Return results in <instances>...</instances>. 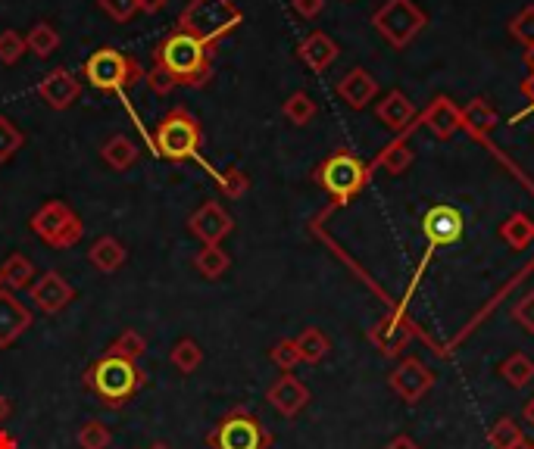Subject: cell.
<instances>
[{"label":"cell","mask_w":534,"mask_h":449,"mask_svg":"<svg viewBox=\"0 0 534 449\" xmlns=\"http://www.w3.org/2000/svg\"><path fill=\"white\" fill-rule=\"evenodd\" d=\"M213 57V47L182 29H172L154 47V66H160L172 78L175 88H207L213 78Z\"/></svg>","instance_id":"1"},{"label":"cell","mask_w":534,"mask_h":449,"mask_svg":"<svg viewBox=\"0 0 534 449\" xmlns=\"http://www.w3.org/2000/svg\"><path fill=\"white\" fill-rule=\"evenodd\" d=\"M150 375L144 368L132 359H122V356H113L104 350V356L94 359L85 375H82V384L88 393H94L100 406L107 409H122L129 406L135 396L147 387Z\"/></svg>","instance_id":"2"},{"label":"cell","mask_w":534,"mask_h":449,"mask_svg":"<svg viewBox=\"0 0 534 449\" xmlns=\"http://www.w3.org/2000/svg\"><path fill=\"white\" fill-rule=\"evenodd\" d=\"M244 22L241 7H235V0H191V4L178 16L175 29H182L203 41L207 47H219L238 25Z\"/></svg>","instance_id":"3"},{"label":"cell","mask_w":534,"mask_h":449,"mask_svg":"<svg viewBox=\"0 0 534 449\" xmlns=\"http://www.w3.org/2000/svg\"><path fill=\"white\" fill-rule=\"evenodd\" d=\"M200 147H203V128L188 107L169 110L154 125V150L169 163L200 160Z\"/></svg>","instance_id":"4"},{"label":"cell","mask_w":534,"mask_h":449,"mask_svg":"<svg viewBox=\"0 0 534 449\" xmlns=\"http://www.w3.org/2000/svg\"><path fill=\"white\" fill-rule=\"evenodd\" d=\"M369 178H372V166L363 163L360 156L347 153V150H338L332 156H325V160L313 169V181L338 206L350 203L356 194H360L369 184Z\"/></svg>","instance_id":"5"},{"label":"cell","mask_w":534,"mask_h":449,"mask_svg":"<svg viewBox=\"0 0 534 449\" xmlns=\"http://www.w3.org/2000/svg\"><path fill=\"white\" fill-rule=\"evenodd\" d=\"M82 75L91 88L125 97V91L135 88L138 82H144V66L135 57L116 50V47H100L85 60Z\"/></svg>","instance_id":"6"},{"label":"cell","mask_w":534,"mask_h":449,"mask_svg":"<svg viewBox=\"0 0 534 449\" xmlns=\"http://www.w3.org/2000/svg\"><path fill=\"white\" fill-rule=\"evenodd\" d=\"M29 228L41 244L54 250H72L85 237V222L75 213L72 206L63 200H47L41 209H35V216L29 219Z\"/></svg>","instance_id":"7"},{"label":"cell","mask_w":534,"mask_h":449,"mask_svg":"<svg viewBox=\"0 0 534 449\" xmlns=\"http://www.w3.org/2000/svg\"><path fill=\"white\" fill-rule=\"evenodd\" d=\"M207 443L210 449H269L272 434L257 415L235 406L219 418V425L207 434Z\"/></svg>","instance_id":"8"},{"label":"cell","mask_w":534,"mask_h":449,"mask_svg":"<svg viewBox=\"0 0 534 449\" xmlns=\"http://www.w3.org/2000/svg\"><path fill=\"white\" fill-rule=\"evenodd\" d=\"M425 22H428L425 13L413 4V0H385L372 16L375 32L394 50H403L406 44H413V38L425 29Z\"/></svg>","instance_id":"9"},{"label":"cell","mask_w":534,"mask_h":449,"mask_svg":"<svg viewBox=\"0 0 534 449\" xmlns=\"http://www.w3.org/2000/svg\"><path fill=\"white\" fill-rule=\"evenodd\" d=\"M413 337H416V322L403 309L388 312L385 319H378L369 331V340L375 343V350L381 356H391V359L410 347Z\"/></svg>","instance_id":"10"},{"label":"cell","mask_w":534,"mask_h":449,"mask_svg":"<svg viewBox=\"0 0 534 449\" xmlns=\"http://www.w3.org/2000/svg\"><path fill=\"white\" fill-rule=\"evenodd\" d=\"M388 384H391V390L400 396L403 403H419L422 396L435 387V375H431V368L422 362V359H416V356H410V359H403L394 372H391V378H388Z\"/></svg>","instance_id":"11"},{"label":"cell","mask_w":534,"mask_h":449,"mask_svg":"<svg viewBox=\"0 0 534 449\" xmlns=\"http://www.w3.org/2000/svg\"><path fill=\"white\" fill-rule=\"evenodd\" d=\"M422 231H425V241L428 247H447V244H456L466 231V222H463V213L456 206H431L425 219H422Z\"/></svg>","instance_id":"12"},{"label":"cell","mask_w":534,"mask_h":449,"mask_svg":"<svg viewBox=\"0 0 534 449\" xmlns=\"http://www.w3.org/2000/svg\"><path fill=\"white\" fill-rule=\"evenodd\" d=\"M188 231L197 237L203 247H207V244H222L225 237L235 231V219L228 216L216 200H207L200 209H194V213H191Z\"/></svg>","instance_id":"13"},{"label":"cell","mask_w":534,"mask_h":449,"mask_svg":"<svg viewBox=\"0 0 534 449\" xmlns=\"http://www.w3.org/2000/svg\"><path fill=\"white\" fill-rule=\"evenodd\" d=\"M38 97L47 103L50 110L63 113V110H69L72 103L82 97V82L66 66H57V69H50L38 82Z\"/></svg>","instance_id":"14"},{"label":"cell","mask_w":534,"mask_h":449,"mask_svg":"<svg viewBox=\"0 0 534 449\" xmlns=\"http://www.w3.org/2000/svg\"><path fill=\"white\" fill-rule=\"evenodd\" d=\"M29 294H32L35 309H41L44 315H57L75 300V287L60 272L50 269L41 278H35V284L29 287Z\"/></svg>","instance_id":"15"},{"label":"cell","mask_w":534,"mask_h":449,"mask_svg":"<svg viewBox=\"0 0 534 449\" xmlns=\"http://www.w3.org/2000/svg\"><path fill=\"white\" fill-rule=\"evenodd\" d=\"M35 325L32 309L25 306L13 290H0V350L13 347V343Z\"/></svg>","instance_id":"16"},{"label":"cell","mask_w":534,"mask_h":449,"mask_svg":"<svg viewBox=\"0 0 534 449\" xmlns=\"http://www.w3.org/2000/svg\"><path fill=\"white\" fill-rule=\"evenodd\" d=\"M266 400L272 403V409L278 415H285V418H294L300 415L303 409H307L310 403V390L303 381H297L291 372H285L282 378H278L269 390H266Z\"/></svg>","instance_id":"17"},{"label":"cell","mask_w":534,"mask_h":449,"mask_svg":"<svg viewBox=\"0 0 534 449\" xmlns=\"http://www.w3.org/2000/svg\"><path fill=\"white\" fill-rule=\"evenodd\" d=\"M375 113H378V119L385 122L391 131H397V138L419 125V110L413 107V100L406 97L403 91H388L385 97L378 100Z\"/></svg>","instance_id":"18"},{"label":"cell","mask_w":534,"mask_h":449,"mask_svg":"<svg viewBox=\"0 0 534 449\" xmlns=\"http://www.w3.org/2000/svg\"><path fill=\"white\" fill-rule=\"evenodd\" d=\"M419 122L428 125V131L438 141H447V138H453L456 131L463 128V113H460V107H456L450 97H435V100L428 103V110L419 113Z\"/></svg>","instance_id":"19"},{"label":"cell","mask_w":534,"mask_h":449,"mask_svg":"<svg viewBox=\"0 0 534 449\" xmlns=\"http://www.w3.org/2000/svg\"><path fill=\"white\" fill-rule=\"evenodd\" d=\"M338 97L347 103L350 110H363L378 97V82L375 75L366 69H350L338 82Z\"/></svg>","instance_id":"20"},{"label":"cell","mask_w":534,"mask_h":449,"mask_svg":"<svg viewBox=\"0 0 534 449\" xmlns=\"http://www.w3.org/2000/svg\"><path fill=\"white\" fill-rule=\"evenodd\" d=\"M338 44L328 38L325 32H310L307 38L300 41V47H297V57L307 63L313 72H325L328 66H332L335 60H338Z\"/></svg>","instance_id":"21"},{"label":"cell","mask_w":534,"mask_h":449,"mask_svg":"<svg viewBox=\"0 0 534 449\" xmlns=\"http://www.w3.org/2000/svg\"><path fill=\"white\" fill-rule=\"evenodd\" d=\"M125 259H129V250H125V244H119L116 237L104 234V237H97V241L91 244L88 250V262H91V269H97L100 275H113L125 266Z\"/></svg>","instance_id":"22"},{"label":"cell","mask_w":534,"mask_h":449,"mask_svg":"<svg viewBox=\"0 0 534 449\" xmlns=\"http://www.w3.org/2000/svg\"><path fill=\"white\" fill-rule=\"evenodd\" d=\"M460 113H463V131H469V135L478 138V141H485L494 131V125H497V110L491 107L485 97L469 100Z\"/></svg>","instance_id":"23"},{"label":"cell","mask_w":534,"mask_h":449,"mask_svg":"<svg viewBox=\"0 0 534 449\" xmlns=\"http://www.w3.org/2000/svg\"><path fill=\"white\" fill-rule=\"evenodd\" d=\"M413 160H416L413 144L406 141V135H400V138H394L385 150L375 156L372 169H381V172H388V175H403L406 169L413 166Z\"/></svg>","instance_id":"24"},{"label":"cell","mask_w":534,"mask_h":449,"mask_svg":"<svg viewBox=\"0 0 534 449\" xmlns=\"http://www.w3.org/2000/svg\"><path fill=\"white\" fill-rule=\"evenodd\" d=\"M138 156H141L138 144L132 138H125V135H113L104 147H100V160H104L116 172L132 169L138 163Z\"/></svg>","instance_id":"25"},{"label":"cell","mask_w":534,"mask_h":449,"mask_svg":"<svg viewBox=\"0 0 534 449\" xmlns=\"http://www.w3.org/2000/svg\"><path fill=\"white\" fill-rule=\"evenodd\" d=\"M35 262L29 259V256H22V253H13V256H7V262H4V269H0V278H4V287L7 290H29L32 284H35Z\"/></svg>","instance_id":"26"},{"label":"cell","mask_w":534,"mask_h":449,"mask_svg":"<svg viewBox=\"0 0 534 449\" xmlns=\"http://www.w3.org/2000/svg\"><path fill=\"white\" fill-rule=\"evenodd\" d=\"M194 269H197L203 278L216 281V278H222L228 269H232V256L225 253L222 244H207V247H203V250L194 256Z\"/></svg>","instance_id":"27"},{"label":"cell","mask_w":534,"mask_h":449,"mask_svg":"<svg viewBox=\"0 0 534 449\" xmlns=\"http://www.w3.org/2000/svg\"><path fill=\"white\" fill-rule=\"evenodd\" d=\"M500 241L513 250H525L534 241V219L525 213H513L500 225Z\"/></svg>","instance_id":"28"},{"label":"cell","mask_w":534,"mask_h":449,"mask_svg":"<svg viewBox=\"0 0 534 449\" xmlns=\"http://www.w3.org/2000/svg\"><path fill=\"white\" fill-rule=\"evenodd\" d=\"M297 343V350H300V362H307V365H319L328 350H332V340H328L319 328H307V331H300L294 337Z\"/></svg>","instance_id":"29"},{"label":"cell","mask_w":534,"mask_h":449,"mask_svg":"<svg viewBox=\"0 0 534 449\" xmlns=\"http://www.w3.org/2000/svg\"><path fill=\"white\" fill-rule=\"evenodd\" d=\"M25 47H29L35 57L47 60L50 54H57L60 50V32L50 22H35L32 32L25 35Z\"/></svg>","instance_id":"30"},{"label":"cell","mask_w":534,"mask_h":449,"mask_svg":"<svg viewBox=\"0 0 534 449\" xmlns=\"http://www.w3.org/2000/svg\"><path fill=\"white\" fill-rule=\"evenodd\" d=\"M500 375L513 390H522L534 381V362L525 353H513L500 362Z\"/></svg>","instance_id":"31"},{"label":"cell","mask_w":534,"mask_h":449,"mask_svg":"<svg viewBox=\"0 0 534 449\" xmlns=\"http://www.w3.org/2000/svg\"><path fill=\"white\" fill-rule=\"evenodd\" d=\"M169 362H172L182 375H194L197 368L203 365V350H200V343L191 340V337H182V340H178L175 347H172Z\"/></svg>","instance_id":"32"},{"label":"cell","mask_w":534,"mask_h":449,"mask_svg":"<svg viewBox=\"0 0 534 449\" xmlns=\"http://www.w3.org/2000/svg\"><path fill=\"white\" fill-rule=\"evenodd\" d=\"M282 113H285V119L291 122V125H297V128H303V125H310L313 119H316V113H319V107H316V100L307 94V91H294L288 100H285V107H282Z\"/></svg>","instance_id":"33"},{"label":"cell","mask_w":534,"mask_h":449,"mask_svg":"<svg viewBox=\"0 0 534 449\" xmlns=\"http://www.w3.org/2000/svg\"><path fill=\"white\" fill-rule=\"evenodd\" d=\"M488 443L494 449H516L519 443H525V434L513 418H497L494 428L488 431Z\"/></svg>","instance_id":"34"},{"label":"cell","mask_w":534,"mask_h":449,"mask_svg":"<svg viewBox=\"0 0 534 449\" xmlns=\"http://www.w3.org/2000/svg\"><path fill=\"white\" fill-rule=\"evenodd\" d=\"M216 188L228 197V200H241L250 191V175L238 166H228L225 172L216 175Z\"/></svg>","instance_id":"35"},{"label":"cell","mask_w":534,"mask_h":449,"mask_svg":"<svg viewBox=\"0 0 534 449\" xmlns=\"http://www.w3.org/2000/svg\"><path fill=\"white\" fill-rule=\"evenodd\" d=\"M22 144H25V135L19 131V125L7 116H0V166H7L22 150Z\"/></svg>","instance_id":"36"},{"label":"cell","mask_w":534,"mask_h":449,"mask_svg":"<svg viewBox=\"0 0 534 449\" xmlns=\"http://www.w3.org/2000/svg\"><path fill=\"white\" fill-rule=\"evenodd\" d=\"M107 353H113V356H122V359H132V362H138L144 353H147V340H144V334H138V331H122L110 347H107Z\"/></svg>","instance_id":"37"},{"label":"cell","mask_w":534,"mask_h":449,"mask_svg":"<svg viewBox=\"0 0 534 449\" xmlns=\"http://www.w3.org/2000/svg\"><path fill=\"white\" fill-rule=\"evenodd\" d=\"M79 446L82 449H110V443H113V431L104 425V421H97V418H91V421H85V425L79 428Z\"/></svg>","instance_id":"38"},{"label":"cell","mask_w":534,"mask_h":449,"mask_svg":"<svg viewBox=\"0 0 534 449\" xmlns=\"http://www.w3.org/2000/svg\"><path fill=\"white\" fill-rule=\"evenodd\" d=\"M269 359H272L278 368H282V372H294V368L300 365V350H297L294 337L275 340V343H272V350H269Z\"/></svg>","instance_id":"39"},{"label":"cell","mask_w":534,"mask_h":449,"mask_svg":"<svg viewBox=\"0 0 534 449\" xmlns=\"http://www.w3.org/2000/svg\"><path fill=\"white\" fill-rule=\"evenodd\" d=\"M25 54V38L13 29L0 32V63L4 66H16Z\"/></svg>","instance_id":"40"},{"label":"cell","mask_w":534,"mask_h":449,"mask_svg":"<svg viewBox=\"0 0 534 449\" xmlns=\"http://www.w3.org/2000/svg\"><path fill=\"white\" fill-rule=\"evenodd\" d=\"M510 35H513L519 44H525L528 50L534 47V7H525V10L510 22Z\"/></svg>","instance_id":"41"},{"label":"cell","mask_w":534,"mask_h":449,"mask_svg":"<svg viewBox=\"0 0 534 449\" xmlns=\"http://www.w3.org/2000/svg\"><path fill=\"white\" fill-rule=\"evenodd\" d=\"M97 7L104 10L113 22H129L138 10V0H97Z\"/></svg>","instance_id":"42"},{"label":"cell","mask_w":534,"mask_h":449,"mask_svg":"<svg viewBox=\"0 0 534 449\" xmlns=\"http://www.w3.org/2000/svg\"><path fill=\"white\" fill-rule=\"evenodd\" d=\"M513 319L522 331L534 334V294H525L516 306H513Z\"/></svg>","instance_id":"43"},{"label":"cell","mask_w":534,"mask_h":449,"mask_svg":"<svg viewBox=\"0 0 534 449\" xmlns=\"http://www.w3.org/2000/svg\"><path fill=\"white\" fill-rule=\"evenodd\" d=\"M144 82L150 85V91H154V94H169V91H175V82H172V78H169L160 66H150V72H144Z\"/></svg>","instance_id":"44"},{"label":"cell","mask_w":534,"mask_h":449,"mask_svg":"<svg viewBox=\"0 0 534 449\" xmlns=\"http://www.w3.org/2000/svg\"><path fill=\"white\" fill-rule=\"evenodd\" d=\"M291 7L300 19H316L325 10V0H291Z\"/></svg>","instance_id":"45"},{"label":"cell","mask_w":534,"mask_h":449,"mask_svg":"<svg viewBox=\"0 0 534 449\" xmlns=\"http://www.w3.org/2000/svg\"><path fill=\"white\" fill-rule=\"evenodd\" d=\"M385 449H422V446H419L413 437H403V434H400V437H394Z\"/></svg>","instance_id":"46"},{"label":"cell","mask_w":534,"mask_h":449,"mask_svg":"<svg viewBox=\"0 0 534 449\" xmlns=\"http://www.w3.org/2000/svg\"><path fill=\"white\" fill-rule=\"evenodd\" d=\"M166 4H169V0H138V10L141 13H160Z\"/></svg>","instance_id":"47"},{"label":"cell","mask_w":534,"mask_h":449,"mask_svg":"<svg viewBox=\"0 0 534 449\" xmlns=\"http://www.w3.org/2000/svg\"><path fill=\"white\" fill-rule=\"evenodd\" d=\"M0 449H19L16 437L10 431H4V428H0Z\"/></svg>","instance_id":"48"},{"label":"cell","mask_w":534,"mask_h":449,"mask_svg":"<svg viewBox=\"0 0 534 449\" xmlns=\"http://www.w3.org/2000/svg\"><path fill=\"white\" fill-rule=\"evenodd\" d=\"M522 94L531 100V110H534V72H531V75L525 78V82H522Z\"/></svg>","instance_id":"49"},{"label":"cell","mask_w":534,"mask_h":449,"mask_svg":"<svg viewBox=\"0 0 534 449\" xmlns=\"http://www.w3.org/2000/svg\"><path fill=\"white\" fill-rule=\"evenodd\" d=\"M7 415H10V403L4 400V396H0V421H4Z\"/></svg>","instance_id":"50"},{"label":"cell","mask_w":534,"mask_h":449,"mask_svg":"<svg viewBox=\"0 0 534 449\" xmlns=\"http://www.w3.org/2000/svg\"><path fill=\"white\" fill-rule=\"evenodd\" d=\"M525 63H528V69L534 72V47H531V50H525Z\"/></svg>","instance_id":"51"},{"label":"cell","mask_w":534,"mask_h":449,"mask_svg":"<svg viewBox=\"0 0 534 449\" xmlns=\"http://www.w3.org/2000/svg\"><path fill=\"white\" fill-rule=\"evenodd\" d=\"M525 418H528V421H531V425H534V400H531V403L525 406Z\"/></svg>","instance_id":"52"},{"label":"cell","mask_w":534,"mask_h":449,"mask_svg":"<svg viewBox=\"0 0 534 449\" xmlns=\"http://www.w3.org/2000/svg\"><path fill=\"white\" fill-rule=\"evenodd\" d=\"M150 449H172V446H169V443H163V440H157V443L150 446Z\"/></svg>","instance_id":"53"},{"label":"cell","mask_w":534,"mask_h":449,"mask_svg":"<svg viewBox=\"0 0 534 449\" xmlns=\"http://www.w3.org/2000/svg\"><path fill=\"white\" fill-rule=\"evenodd\" d=\"M516 449H531V443H519Z\"/></svg>","instance_id":"54"},{"label":"cell","mask_w":534,"mask_h":449,"mask_svg":"<svg viewBox=\"0 0 534 449\" xmlns=\"http://www.w3.org/2000/svg\"><path fill=\"white\" fill-rule=\"evenodd\" d=\"M0 290H4V278H0Z\"/></svg>","instance_id":"55"},{"label":"cell","mask_w":534,"mask_h":449,"mask_svg":"<svg viewBox=\"0 0 534 449\" xmlns=\"http://www.w3.org/2000/svg\"><path fill=\"white\" fill-rule=\"evenodd\" d=\"M531 449H534V443H531Z\"/></svg>","instance_id":"56"}]
</instances>
